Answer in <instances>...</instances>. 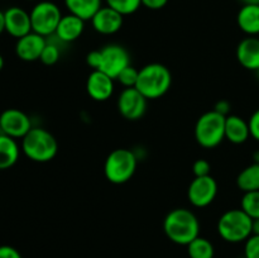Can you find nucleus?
Returning <instances> with one entry per match:
<instances>
[{
    "instance_id": "obj_5",
    "label": "nucleus",
    "mask_w": 259,
    "mask_h": 258,
    "mask_svg": "<svg viewBox=\"0 0 259 258\" xmlns=\"http://www.w3.org/2000/svg\"><path fill=\"white\" fill-rule=\"evenodd\" d=\"M138 157L133 151L126 148L114 149L106 157L104 174L111 184L121 185L128 182L136 174Z\"/></svg>"
},
{
    "instance_id": "obj_37",
    "label": "nucleus",
    "mask_w": 259,
    "mask_h": 258,
    "mask_svg": "<svg viewBox=\"0 0 259 258\" xmlns=\"http://www.w3.org/2000/svg\"><path fill=\"white\" fill-rule=\"evenodd\" d=\"M243 5H259V0H240Z\"/></svg>"
},
{
    "instance_id": "obj_11",
    "label": "nucleus",
    "mask_w": 259,
    "mask_h": 258,
    "mask_svg": "<svg viewBox=\"0 0 259 258\" xmlns=\"http://www.w3.org/2000/svg\"><path fill=\"white\" fill-rule=\"evenodd\" d=\"M0 126L3 134L12 138H24L33 128L29 116L19 109H7L0 114Z\"/></svg>"
},
{
    "instance_id": "obj_10",
    "label": "nucleus",
    "mask_w": 259,
    "mask_h": 258,
    "mask_svg": "<svg viewBox=\"0 0 259 258\" xmlns=\"http://www.w3.org/2000/svg\"><path fill=\"white\" fill-rule=\"evenodd\" d=\"M148 99L136 88H126L118 98L119 113L128 120H138L146 114Z\"/></svg>"
},
{
    "instance_id": "obj_33",
    "label": "nucleus",
    "mask_w": 259,
    "mask_h": 258,
    "mask_svg": "<svg viewBox=\"0 0 259 258\" xmlns=\"http://www.w3.org/2000/svg\"><path fill=\"white\" fill-rule=\"evenodd\" d=\"M167 3H168V0H142V5L151 10L162 9V8L166 7Z\"/></svg>"
},
{
    "instance_id": "obj_29",
    "label": "nucleus",
    "mask_w": 259,
    "mask_h": 258,
    "mask_svg": "<svg viewBox=\"0 0 259 258\" xmlns=\"http://www.w3.org/2000/svg\"><path fill=\"white\" fill-rule=\"evenodd\" d=\"M210 171H211V164L206 159H197L192 164V172H194L195 177L209 176Z\"/></svg>"
},
{
    "instance_id": "obj_15",
    "label": "nucleus",
    "mask_w": 259,
    "mask_h": 258,
    "mask_svg": "<svg viewBox=\"0 0 259 258\" xmlns=\"http://www.w3.org/2000/svg\"><path fill=\"white\" fill-rule=\"evenodd\" d=\"M114 78L103 71L94 70L86 81V91L95 101H106L110 99L114 94Z\"/></svg>"
},
{
    "instance_id": "obj_42",
    "label": "nucleus",
    "mask_w": 259,
    "mask_h": 258,
    "mask_svg": "<svg viewBox=\"0 0 259 258\" xmlns=\"http://www.w3.org/2000/svg\"><path fill=\"white\" fill-rule=\"evenodd\" d=\"M29 2H33V0H29Z\"/></svg>"
},
{
    "instance_id": "obj_6",
    "label": "nucleus",
    "mask_w": 259,
    "mask_h": 258,
    "mask_svg": "<svg viewBox=\"0 0 259 258\" xmlns=\"http://www.w3.org/2000/svg\"><path fill=\"white\" fill-rule=\"evenodd\" d=\"M227 116L215 110L202 114L195 125V139L204 148H215L225 139Z\"/></svg>"
},
{
    "instance_id": "obj_26",
    "label": "nucleus",
    "mask_w": 259,
    "mask_h": 258,
    "mask_svg": "<svg viewBox=\"0 0 259 258\" xmlns=\"http://www.w3.org/2000/svg\"><path fill=\"white\" fill-rule=\"evenodd\" d=\"M106 5L120 13L123 17L136 13L141 8L142 0H105Z\"/></svg>"
},
{
    "instance_id": "obj_20",
    "label": "nucleus",
    "mask_w": 259,
    "mask_h": 258,
    "mask_svg": "<svg viewBox=\"0 0 259 258\" xmlns=\"http://www.w3.org/2000/svg\"><path fill=\"white\" fill-rule=\"evenodd\" d=\"M20 149L17 141L5 134L0 136V169H8L19 159Z\"/></svg>"
},
{
    "instance_id": "obj_24",
    "label": "nucleus",
    "mask_w": 259,
    "mask_h": 258,
    "mask_svg": "<svg viewBox=\"0 0 259 258\" xmlns=\"http://www.w3.org/2000/svg\"><path fill=\"white\" fill-rule=\"evenodd\" d=\"M61 45H65V43L58 39L55 34L47 37V45H46L39 58L42 63L47 66H52L57 63L61 57Z\"/></svg>"
},
{
    "instance_id": "obj_17",
    "label": "nucleus",
    "mask_w": 259,
    "mask_h": 258,
    "mask_svg": "<svg viewBox=\"0 0 259 258\" xmlns=\"http://www.w3.org/2000/svg\"><path fill=\"white\" fill-rule=\"evenodd\" d=\"M85 30V20L73 14L62 15L55 35L63 43H71L77 40Z\"/></svg>"
},
{
    "instance_id": "obj_31",
    "label": "nucleus",
    "mask_w": 259,
    "mask_h": 258,
    "mask_svg": "<svg viewBox=\"0 0 259 258\" xmlns=\"http://www.w3.org/2000/svg\"><path fill=\"white\" fill-rule=\"evenodd\" d=\"M86 63L90 66L93 70H100L101 66V51H91L88 56H86Z\"/></svg>"
},
{
    "instance_id": "obj_13",
    "label": "nucleus",
    "mask_w": 259,
    "mask_h": 258,
    "mask_svg": "<svg viewBox=\"0 0 259 258\" xmlns=\"http://www.w3.org/2000/svg\"><path fill=\"white\" fill-rule=\"evenodd\" d=\"M124 17L110 7H101L91 18L93 28L104 35H111L118 33L123 27Z\"/></svg>"
},
{
    "instance_id": "obj_4",
    "label": "nucleus",
    "mask_w": 259,
    "mask_h": 258,
    "mask_svg": "<svg viewBox=\"0 0 259 258\" xmlns=\"http://www.w3.org/2000/svg\"><path fill=\"white\" fill-rule=\"evenodd\" d=\"M217 228L225 242L242 243L253 234V219L242 209H232L219 218Z\"/></svg>"
},
{
    "instance_id": "obj_40",
    "label": "nucleus",
    "mask_w": 259,
    "mask_h": 258,
    "mask_svg": "<svg viewBox=\"0 0 259 258\" xmlns=\"http://www.w3.org/2000/svg\"><path fill=\"white\" fill-rule=\"evenodd\" d=\"M3 134V132H2V126H0V136H2Z\"/></svg>"
},
{
    "instance_id": "obj_16",
    "label": "nucleus",
    "mask_w": 259,
    "mask_h": 258,
    "mask_svg": "<svg viewBox=\"0 0 259 258\" xmlns=\"http://www.w3.org/2000/svg\"><path fill=\"white\" fill-rule=\"evenodd\" d=\"M237 60L244 68L250 71L259 70V38H244L237 47Z\"/></svg>"
},
{
    "instance_id": "obj_22",
    "label": "nucleus",
    "mask_w": 259,
    "mask_h": 258,
    "mask_svg": "<svg viewBox=\"0 0 259 258\" xmlns=\"http://www.w3.org/2000/svg\"><path fill=\"white\" fill-rule=\"evenodd\" d=\"M237 185L243 192L259 191V163L254 162L242 169L237 177Z\"/></svg>"
},
{
    "instance_id": "obj_12",
    "label": "nucleus",
    "mask_w": 259,
    "mask_h": 258,
    "mask_svg": "<svg viewBox=\"0 0 259 258\" xmlns=\"http://www.w3.org/2000/svg\"><path fill=\"white\" fill-rule=\"evenodd\" d=\"M4 22L5 32L9 33L12 37L17 38V39L32 32L30 14L19 7H12L5 10Z\"/></svg>"
},
{
    "instance_id": "obj_7",
    "label": "nucleus",
    "mask_w": 259,
    "mask_h": 258,
    "mask_svg": "<svg viewBox=\"0 0 259 258\" xmlns=\"http://www.w3.org/2000/svg\"><path fill=\"white\" fill-rule=\"evenodd\" d=\"M30 14L32 32L38 33L43 37L55 34L58 27L62 13L57 4L52 2H39L33 7Z\"/></svg>"
},
{
    "instance_id": "obj_25",
    "label": "nucleus",
    "mask_w": 259,
    "mask_h": 258,
    "mask_svg": "<svg viewBox=\"0 0 259 258\" xmlns=\"http://www.w3.org/2000/svg\"><path fill=\"white\" fill-rule=\"evenodd\" d=\"M240 209L249 215L253 220L259 218V191L244 192L240 201Z\"/></svg>"
},
{
    "instance_id": "obj_21",
    "label": "nucleus",
    "mask_w": 259,
    "mask_h": 258,
    "mask_svg": "<svg viewBox=\"0 0 259 258\" xmlns=\"http://www.w3.org/2000/svg\"><path fill=\"white\" fill-rule=\"evenodd\" d=\"M71 14L86 20H91L95 13L100 9L101 0H63Z\"/></svg>"
},
{
    "instance_id": "obj_30",
    "label": "nucleus",
    "mask_w": 259,
    "mask_h": 258,
    "mask_svg": "<svg viewBox=\"0 0 259 258\" xmlns=\"http://www.w3.org/2000/svg\"><path fill=\"white\" fill-rule=\"evenodd\" d=\"M249 124V131H250V137L259 142V109L252 114V116L248 120Z\"/></svg>"
},
{
    "instance_id": "obj_2",
    "label": "nucleus",
    "mask_w": 259,
    "mask_h": 258,
    "mask_svg": "<svg viewBox=\"0 0 259 258\" xmlns=\"http://www.w3.org/2000/svg\"><path fill=\"white\" fill-rule=\"evenodd\" d=\"M172 85L171 71L162 63H148L139 70L136 89L148 100L159 99L168 93Z\"/></svg>"
},
{
    "instance_id": "obj_28",
    "label": "nucleus",
    "mask_w": 259,
    "mask_h": 258,
    "mask_svg": "<svg viewBox=\"0 0 259 258\" xmlns=\"http://www.w3.org/2000/svg\"><path fill=\"white\" fill-rule=\"evenodd\" d=\"M244 258H259V235L252 234L245 240Z\"/></svg>"
},
{
    "instance_id": "obj_41",
    "label": "nucleus",
    "mask_w": 259,
    "mask_h": 258,
    "mask_svg": "<svg viewBox=\"0 0 259 258\" xmlns=\"http://www.w3.org/2000/svg\"><path fill=\"white\" fill-rule=\"evenodd\" d=\"M255 72H257V75H258V77H259V70H258V71H255Z\"/></svg>"
},
{
    "instance_id": "obj_38",
    "label": "nucleus",
    "mask_w": 259,
    "mask_h": 258,
    "mask_svg": "<svg viewBox=\"0 0 259 258\" xmlns=\"http://www.w3.org/2000/svg\"><path fill=\"white\" fill-rule=\"evenodd\" d=\"M3 68H4V57L0 55V71H2Z\"/></svg>"
},
{
    "instance_id": "obj_8",
    "label": "nucleus",
    "mask_w": 259,
    "mask_h": 258,
    "mask_svg": "<svg viewBox=\"0 0 259 258\" xmlns=\"http://www.w3.org/2000/svg\"><path fill=\"white\" fill-rule=\"evenodd\" d=\"M100 51L101 66L99 71H103L111 78L116 80L119 73L131 65V55L126 51V48H124L120 45H115V43L106 45Z\"/></svg>"
},
{
    "instance_id": "obj_1",
    "label": "nucleus",
    "mask_w": 259,
    "mask_h": 258,
    "mask_svg": "<svg viewBox=\"0 0 259 258\" xmlns=\"http://www.w3.org/2000/svg\"><path fill=\"white\" fill-rule=\"evenodd\" d=\"M163 230L171 242L179 245H187L200 235V222L190 209L177 207L166 215Z\"/></svg>"
},
{
    "instance_id": "obj_23",
    "label": "nucleus",
    "mask_w": 259,
    "mask_h": 258,
    "mask_svg": "<svg viewBox=\"0 0 259 258\" xmlns=\"http://www.w3.org/2000/svg\"><path fill=\"white\" fill-rule=\"evenodd\" d=\"M187 247V254L190 258H214L215 249L212 243L209 239L202 237H197L192 240Z\"/></svg>"
},
{
    "instance_id": "obj_34",
    "label": "nucleus",
    "mask_w": 259,
    "mask_h": 258,
    "mask_svg": "<svg viewBox=\"0 0 259 258\" xmlns=\"http://www.w3.org/2000/svg\"><path fill=\"white\" fill-rule=\"evenodd\" d=\"M214 110L218 111V113L223 114V115L228 116V115H229V111H230V103H229V101H227V100L218 101V103L215 104Z\"/></svg>"
},
{
    "instance_id": "obj_35",
    "label": "nucleus",
    "mask_w": 259,
    "mask_h": 258,
    "mask_svg": "<svg viewBox=\"0 0 259 258\" xmlns=\"http://www.w3.org/2000/svg\"><path fill=\"white\" fill-rule=\"evenodd\" d=\"M5 30V22H4V12L0 10V35Z\"/></svg>"
},
{
    "instance_id": "obj_3",
    "label": "nucleus",
    "mask_w": 259,
    "mask_h": 258,
    "mask_svg": "<svg viewBox=\"0 0 259 258\" xmlns=\"http://www.w3.org/2000/svg\"><path fill=\"white\" fill-rule=\"evenodd\" d=\"M22 149L29 159L45 163L55 158L58 152V143L47 129L33 126L22 139Z\"/></svg>"
},
{
    "instance_id": "obj_36",
    "label": "nucleus",
    "mask_w": 259,
    "mask_h": 258,
    "mask_svg": "<svg viewBox=\"0 0 259 258\" xmlns=\"http://www.w3.org/2000/svg\"><path fill=\"white\" fill-rule=\"evenodd\" d=\"M253 234L259 235V218L253 220Z\"/></svg>"
},
{
    "instance_id": "obj_19",
    "label": "nucleus",
    "mask_w": 259,
    "mask_h": 258,
    "mask_svg": "<svg viewBox=\"0 0 259 258\" xmlns=\"http://www.w3.org/2000/svg\"><path fill=\"white\" fill-rule=\"evenodd\" d=\"M238 27L245 34H259V5H243L237 15Z\"/></svg>"
},
{
    "instance_id": "obj_14",
    "label": "nucleus",
    "mask_w": 259,
    "mask_h": 258,
    "mask_svg": "<svg viewBox=\"0 0 259 258\" xmlns=\"http://www.w3.org/2000/svg\"><path fill=\"white\" fill-rule=\"evenodd\" d=\"M46 45H47V38L38 33L30 32L17 40L15 53L22 61L33 62L39 60Z\"/></svg>"
},
{
    "instance_id": "obj_18",
    "label": "nucleus",
    "mask_w": 259,
    "mask_h": 258,
    "mask_svg": "<svg viewBox=\"0 0 259 258\" xmlns=\"http://www.w3.org/2000/svg\"><path fill=\"white\" fill-rule=\"evenodd\" d=\"M250 137L249 124L238 115H228L225 119V138L234 144H242Z\"/></svg>"
},
{
    "instance_id": "obj_32",
    "label": "nucleus",
    "mask_w": 259,
    "mask_h": 258,
    "mask_svg": "<svg viewBox=\"0 0 259 258\" xmlns=\"http://www.w3.org/2000/svg\"><path fill=\"white\" fill-rule=\"evenodd\" d=\"M0 258H23L19 250L12 245H0Z\"/></svg>"
},
{
    "instance_id": "obj_39",
    "label": "nucleus",
    "mask_w": 259,
    "mask_h": 258,
    "mask_svg": "<svg viewBox=\"0 0 259 258\" xmlns=\"http://www.w3.org/2000/svg\"><path fill=\"white\" fill-rule=\"evenodd\" d=\"M254 159H255V162H258V163H259V152L254 153Z\"/></svg>"
},
{
    "instance_id": "obj_27",
    "label": "nucleus",
    "mask_w": 259,
    "mask_h": 258,
    "mask_svg": "<svg viewBox=\"0 0 259 258\" xmlns=\"http://www.w3.org/2000/svg\"><path fill=\"white\" fill-rule=\"evenodd\" d=\"M138 75H139V70H137L136 67L129 65L128 67H125L120 73H119L116 80L124 86V89L136 88L137 81H138Z\"/></svg>"
},
{
    "instance_id": "obj_9",
    "label": "nucleus",
    "mask_w": 259,
    "mask_h": 258,
    "mask_svg": "<svg viewBox=\"0 0 259 258\" xmlns=\"http://www.w3.org/2000/svg\"><path fill=\"white\" fill-rule=\"evenodd\" d=\"M218 195V182L212 176L195 177L187 190V197L195 207H206Z\"/></svg>"
}]
</instances>
